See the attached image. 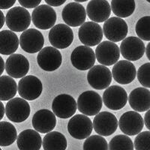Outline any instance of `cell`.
I'll list each match as a JSON object with an SVG mask.
<instances>
[{
  "mask_svg": "<svg viewBox=\"0 0 150 150\" xmlns=\"http://www.w3.org/2000/svg\"><path fill=\"white\" fill-rule=\"evenodd\" d=\"M32 17L23 7H14L8 11L5 17L6 26L12 32L21 33L27 30L30 26Z\"/></svg>",
  "mask_w": 150,
  "mask_h": 150,
  "instance_id": "obj_1",
  "label": "cell"
},
{
  "mask_svg": "<svg viewBox=\"0 0 150 150\" xmlns=\"http://www.w3.org/2000/svg\"><path fill=\"white\" fill-rule=\"evenodd\" d=\"M102 98L94 91H86L77 99V108L86 116H96L102 108Z\"/></svg>",
  "mask_w": 150,
  "mask_h": 150,
  "instance_id": "obj_2",
  "label": "cell"
},
{
  "mask_svg": "<svg viewBox=\"0 0 150 150\" xmlns=\"http://www.w3.org/2000/svg\"><path fill=\"white\" fill-rule=\"evenodd\" d=\"M93 123L88 116L77 114L72 116L68 124V131L72 137L83 140L90 137L93 130Z\"/></svg>",
  "mask_w": 150,
  "mask_h": 150,
  "instance_id": "obj_3",
  "label": "cell"
},
{
  "mask_svg": "<svg viewBox=\"0 0 150 150\" xmlns=\"http://www.w3.org/2000/svg\"><path fill=\"white\" fill-rule=\"evenodd\" d=\"M31 112L29 103L21 98H14L8 101L5 114L10 121L21 123L28 119Z\"/></svg>",
  "mask_w": 150,
  "mask_h": 150,
  "instance_id": "obj_4",
  "label": "cell"
},
{
  "mask_svg": "<svg viewBox=\"0 0 150 150\" xmlns=\"http://www.w3.org/2000/svg\"><path fill=\"white\" fill-rule=\"evenodd\" d=\"M104 35L110 41L119 42L126 38L128 27L126 22L120 17H110L103 26Z\"/></svg>",
  "mask_w": 150,
  "mask_h": 150,
  "instance_id": "obj_5",
  "label": "cell"
},
{
  "mask_svg": "<svg viewBox=\"0 0 150 150\" xmlns=\"http://www.w3.org/2000/svg\"><path fill=\"white\" fill-rule=\"evenodd\" d=\"M49 41L56 49H65L73 42L74 33L67 24L55 25L49 33Z\"/></svg>",
  "mask_w": 150,
  "mask_h": 150,
  "instance_id": "obj_6",
  "label": "cell"
},
{
  "mask_svg": "<svg viewBox=\"0 0 150 150\" xmlns=\"http://www.w3.org/2000/svg\"><path fill=\"white\" fill-rule=\"evenodd\" d=\"M56 13L48 5H41L33 10L32 21L36 28L43 30L52 29L56 22Z\"/></svg>",
  "mask_w": 150,
  "mask_h": 150,
  "instance_id": "obj_7",
  "label": "cell"
},
{
  "mask_svg": "<svg viewBox=\"0 0 150 150\" xmlns=\"http://www.w3.org/2000/svg\"><path fill=\"white\" fill-rule=\"evenodd\" d=\"M43 91L41 80L34 75H28L21 78L18 83V93L22 98L33 101L39 98Z\"/></svg>",
  "mask_w": 150,
  "mask_h": 150,
  "instance_id": "obj_8",
  "label": "cell"
},
{
  "mask_svg": "<svg viewBox=\"0 0 150 150\" xmlns=\"http://www.w3.org/2000/svg\"><path fill=\"white\" fill-rule=\"evenodd\" d=\"M96 59V53L93 50L85 45L75 48L71 55L72 65L80 71L91 69L95 65Z\"/></svg>",
  "mask_w": 150,
  "mask_h": 150,
  "instance_id": "obj_9",
  "label": "cell"
},
{
  "mask_svg": "<svg viewBox=\"0 0 150 150\" xmlns=\"http://www.w3.org/2000/svg\"><path fill=\"white\" fill-rule=\"evenodd\" d=\"M112 74L109 68L102 65H95L87 74L89 85L97 90L108 89L112 82Z\"/></svg>",
  "mask_w": 150,
  "mask_h": 150,
  "instance_id": "obj_10",
  "label": "cell"
},
{
  "mask_svg": "<svg viewBox=\"0 0 150 150\" xmlns=\"http://www.w3.org/2000/svg\"><path fill=\"white\" fill-rule=\"evenodd\" d=\"M104 31L101 26L96 22H86L78 31L79 39L85 46L94 47L101 44Z\"/></svg>",
  "mask_w": 150,
  "mask_h": 150,
  "instance_id": "obj_11",
  "label": "cell"
},
{
  "mask_svg": "<svg viewBox=\"0 0 150 150\" xmlns=\"http://www.w3.org/2000/svg\"><path fill=\"white\" fill-rule=\"evenodd\" d=\"M128 100L125 89L120 86H111L103 94V103L110 110H120L124 108Z\"/></svg>",
  "mask_w": 150,
  "mask_h": 150,
  "instance_id": "obj_12",
  "label": "cell"
},
{
  "mask_svg": "<svg viewBox=\"0 0 150 150\" xmlns=\"http://www.w3.org/2000/svg\"><path fill=\"white\" fill-rule=\"evenodd\" d=\"M120 49L114 42L105 41L99 44L96 50L98 62L104 66H110L117 63L120 57Z\"/></svg>",
  "mask_w": 150,
  "mask_h": 150,
  "instance_id": "obj_13",
  "label": "cell"
},
{
  "mask_svg": "<svg viewBox=\"0 0 150 150\" xmlns=\"http://www.w3.org/2000/svg\"><path fill=\"white\" fill-rule=\"evenodd\" d=\"M120 52L123 58L128 61H137L143 56L146 47L140 38L130 36L122 41Z\"/></svg>",
  "mask_w": 150,
  "mask_h": 150,
  "instance_id": "obj_14",
  "label": "cell"
},
{
  "mask_svg": "<svg viewBox=\"0 0 150 150\" xmlns=\"http://www.w3.org/2000/svg\"><path fill=\"white\" fill-rule=\"evenodd\" d=\"M38 64L45 71H53L62 65V56L59 50L53 47L43 48L37 56Z\"/></svg>",
  "mask_w": 150,
  "mask_h": 150,
  "instance_id": "obj_15",
  "label": "cell"
},
{
  "mask_svg": "<svg viewBox=\"0 0 150 150\" xmlns=\"http://www.w3.org/2000/svg\"><path fill=\"white\" fill-rule=\"evenodd\" d=\"M117 119L108 111L99 112L93 120V128L97 134L102 137H108L116 132L118 128Z\"/></svg>",
  "mask_w": 150,
  "mask_h": 150,
  "instance_id": "obj_16",
  "label": "cell"
},
{
  "mask_svg": "<svg viewBox=\"0 0 150 150\" xmlns=\"http://www.w3.org/2000/svg\"><path fill=\"white\" fill-rule=\"evenodd\" d=\"M144 120L141 115L136 111H128L121 116L119 121L120 130L125 135L134 136L143 130Z\"/></svg>",
  "mask_w": 150,
  "mask_h": 150,
  "instance_id": "obj_17",
  "label": "cell"
},
{
  "mask_svg": "<svg viewBox=\"0 0 150 150\" xmlns=\"http://www.w3.org/2000/svg\"><path fill=\"white\" fill-rule=\"evenodd\" d=\"M77 108L75 99L68 94H61L53 101L52 110L56 116L61 119H68L74 114Z\"/></svg>",
  "mask_w": 150,
  "mask_h": 150,
  "instance_id": "obj_18",
  "label": "cell"
},
{
  "mask_svg": "<svg viewBox=\"0 0 150 150\" xmlns=\"http://www.w3.org/2000/svg\"><path fill=\"white\" fill-rule=\"evenodd\" d=\"M45 45L42 33L35 29L24 31L20 37V45L24 51L29 53H39Z\"/></svg>",
  "mask_w": 150,
  "mask_h": 150,
  "instance_id": "obj_19",
  "label": "cell"
},
{
  "mask_svg": "<svg viewBox=\"0 0 150 150\" xmlns=\"http://www.w3.org/2000/svg\"><path fill=\"white\" fill-rule=\"evenodd\" d=\"M86 11L78 2H70L65 6L62 12L64 22L69 26L77 27L82 26L86 18Z\"/></svg>",
  "mask_w": 150,
  "mask_h": 150,
  "instance_id": "obj_20",
  "label": "cell"
},
{
  "mask_svg": "<svg viewBox=\"0 0 150 150\" xmlns=\"http://www.w3.org/2000/svg\"><path fill=\"white\" fill-rule=\"evenodd\" d=\"M5 70L13 78H23L29 72V62L23 55L14 53L6 60Z\"/></svg>",
  "mask_w": 150,
  "mask_h": 150,
  "instance_id": "obj_21",
  "label": "cell"
},
{
  "mask_svg": "<svg viewBox=\"0 0 150 150\" xmlns=\"http://www.w3.org/2000/svg\"><path fill=\"white\" fill-rule=\"evenodd\" d=\"M112 74L116 82L122 85H126L131 83L136 77V68L132 62L128 60H120L112 68Z\"/></svg>",
  "mask_w": 150,
  "mask_h": 150,
  "instance_id": "obj_22",
  "label": "cell"
},
{
  "mask_svg": "<svg viewBox=\"0 0 150 150\" xmlns=\"http://www.w3.org/2000/svg\"><path fill=\"white\" fill-rule=\"evenodd\" d=\"M33 126L35 131L42 134L51 132L56 125L54 112L47 109L39 110L33 117Z\"/></svg>",
  "mask_w": 150,
  "mask_h": 150,
  "instance_id": "obj_23",
  "label": "cell"
},
{
  "mask_svg": "<svg viewBox=\"0 0 150 150\" xmlns=\"http://www.w3.org/2000/svg\"><path fill=\"white\" fill-rule=\"evenodd\" d=\"M111 5L107 0H90L86 7V14L92 22L102 23L109 19Z\"/></svg>",
  "mask_w": 150,
  "mask_h": 150,
  "instance_id": "obj_24",
  "label": "cell"
},
{
  "mask_svg": "<svg viewBox=\"0 0 150 150\" xmlns=\"http://www.w3.org/2000/svg\"><path fill=\"white\" fill-rule=\"evenodd\" d=\"M128 103L136 112H143L150 109V91L145 87H138L131 92Z\"/></svg>",
  "mask_w": 150,
  "mask_h": 150,
  "instance_id": "obj_25",
  "label": "cell"
},
{
  "mask_svg": "<svg viewBox=\"0 0 150 150\" xmlns=\"http://www.w3.org/2000/svg\"><path fill=\"white\" fill-rule=\"evenodd\" d=\"M17 143L20 150H40L43 141L37 131L26 129L18 135Z\"/></svg>",
  "mask_w": 150,
  "mask_h": 150,
  "instance_id": "obj_26",
  "label": "cell"
},
{
  "mask_svg": "<svg viewBox=\"0 0 150 150\" xmlns=\"http://www.w3.org/2000/svg\"><path fill=\"white\" fill-rule=\"evenodd\" d=\"M20 40L17 35L11 30L0 32V53L2 55L14 54L18 49Z\"/></svg>",
  "mask_w": 150,
  "mask_h": 150,
  "instance_id": "obj_27",
  "label": "cell"
},
{
  "mask_svg": "<svg viewBox=\"0 0 150 150\" xmlns=\"http://www.w3.org/2000/svg\"><path fill=\"white\" fill-rule=\"evenodd\" d=\"M42 146L44 150H65L67 148V140L60 132L51 131L45 136Z\"/></svg>",
  "mask_w": 150,
  "mask_h": 150,
  "instance_id": "obj_28",
  "label": "cell"
},
{
  "mask_svg": "<svg viewBox=\"0 0 150 150\" xmlns=\"http://www.w3.org/2000/svg\"><path fill=\"white\" fill-rule=\"evenodd\" d=\"M136 4L134 0H112L111 9L113 14L120 18H125L134 12Z\"/></svg>",
  "mask_w": 150,
  "mask_h": 150,
  "instance_id": "obj_29",
  "label": "cell"
},
{
  "mask_svg": "<svg viewBox=\"0 0 150 150\" xmlns=\"http://www.w3.org/2000/svg\"><path fill=\"white\" fill-rule=\"evenodd\" d=\"M17 83L10 76L3 75L0 77V100L2 101H10L17 94Z\"/></svg>",
  "mask_w": 150,
  "mask_h": 150,
  "instance_id": "obj_30",
  "label": "cell"
},
{
  "mask_svg": "<svg viewBox=\"0 0 150 150\" xmlns=\"http://www.w3.org/2000/svg\"><path fill=\"white\" fill-rule=\"evenodd\" d=\"M17 140V133L15 127L8 122H0V146H8Z\"/></svg>",
  "mask_w": 150,
  "mask_h": 150,
  "instance_id": "obj_31",
  "label": "cell"
},
{
  "mask_svg": "<svg viewBox=\"0 0 150 150\" xmlns=\"http://www.w3.org/2000/svg\"><path fill=\"white\" fill-rule=\"evenodd\" d=\"M109 150H134V145L129 137L119 134L112 137L109 143Z\"/></svg>",
  "mask_w": 150,
  "mask_h": 150,
  "instance_id": "obj_32",
  "label": "cell"
},
{
  "mask_svg": "<svg viewBox=\"0 0 150 150\" xmlns=\"http://www.w3.org/2000/svg\"><path fill=\"white\" fill-rule=\"evenodd\" d=\"M108 142L101 135L89 137L83 143V150H108Z\"/></svg>",
  "mask_w": 150,
  "mask_h": 150,
  "instance_id": "obj_33",
  "label": "cell"
},
{
  "mask_svg": "<svg viewBox=\"0 0 150 150\" xmlns=\"http://www.w3.org/2000/svg\"><path fill=\"white\" fill-rule=\"evenodd\" d=\"M135 32L141 40L150 41V16H145L138 20L135 26Z\"/></svg>",
  "mask_w": 150,
  "mask_h": 150,
  "instance_id": "obj_34",
  "label": "cell"
},
{
  "mask_svg": "<svg viewBox=\"0 0 150 150\" xmlns=\"http://www.w3.org/2000/svg\"><path fill=\"white\" fill-rule=\"evenodd\" d=\"M136 150H150V131H143L137 134L134 139Z\"/></svg>",
  "mask_w": 150,
  "mask_h": 150,
  "instance_id": "obj_35",
  "label": "cell"
},
{
  "mask_svg": "<svg viewBox=\"0 0 150 150\" xmlns=\"http://www.w3.org/2000/svg\"><path fill=\"white\" fill-rule=\"evenodd\" d=\"M139 82L145 88H150V62L143 64L137 73Z\"/></svg>",
  "mask_w": 150,
  "mask_h": 150,
  "instance_id": "obj_36",
  "label": "cell"
},
{
  "mask_svg": "<svg viewBox=\"0 0 150 150\" xmlns=\"http://www.w3.org/2000/svg\"><path fill=\"white\" fill-rule=\"evenodd\" d=\"M42 0H18L19 3L25 8H35Z\"/></svg>",
  "mask_w": 150,
  "mask_h": 150,
  "instance_id": "obj_37",
  "label": "cell"
},
{
  "mask_svg": "<svg viewBox=\"0 0 150 150\" xmlns=\"http://www.w3.org/2000/svg\"><path fill=\"white\" fill-rule=\"evenodd\" d=\"M16 0H0V8L8 9L15 4Z\"/></svg>",
  "mask_w": 150,
  "mask_h": 150,
  "instance_id": "obj_38",
  "label": "cell"
},
{
  "mask_svg": "<svg viewBox=\"0 0 150 150\" xmlns=\"http://www.w3.org/2000/svg\"><path fill=\"white\" fill-rule=\"evenodd\" d=\"M45 1L48 5L53 7H59L66 2V0H45Z\"/></svg>",
  "mask_w": 150,
  "mask_h": 150,
  "instance_id": "obj_39",
  "label": "cell"
},
{
  "mask_svg": "<svg viewBox=\"0 0 150 150\" xmlns=\"http://www.w3.org/2000/svg\"><path fill=\"white\" fill-rule=\"evenodd\" d=\"M144 123L147 128L150 131V109L146 112L145 116H144Z\"/></svg>",
  "mask_w": 150,
  "mask_h": 150,
  "instance_id": "obj_40",
  "label": "cell"
},
{
  "mask_svg": "<svg viewBox=\"0 0 150 150\" xmlns=\"http://www.w3.org/2000/svg\"><path fill=\"white\" fill-rule=\"evenodd\" d=\"M0 107H1V110H0V111H1V114H0V120H2V118H3L4 115H5V107H4V105H3V104H2V101L0 102Z\"/></svg>",
  "mask_w": 150,
  "mask_h": 150,
  "instance_id": "obj_41",
  "label": "cell"
},
{
  "mask_svg": "<svg viewBox=\"0 0 150 150\" xmlns=\"http://www.w3.org/2000/svg\"><path fill=\"white\" fill-rule=\"evenodd\" d=\"M0 60H1V71H0V74H2L4 71V69L5 68V64L2 57H0Z\"/></svg>",
  "mask_w": 150,
  "mask_h": 150,
  "instance_id": "obj_42",
  "label": "cell"
},
{
  "mask_svg": "<svg viewBox=\"0 0 150 150\" xmlns=\"http://www.w3.org/2000/svg\"><path fill=\"white\" fill-rule=\"evenodd\" d=\"M0 14H1V25H0V28H2V26H4V24H5V16H4V14H3V13H2V11H0Z\"/></svg>",
  "mask_w": 150,
  "mask_h": 150,
  "instance_id": "obj_43",
  "label": "cell"
},
{
  "mask_svg": "<svg viewBox=\"0 0 150 150\" xmlns=\"http://www.w3.org/2000/svg\"><path fill=\"white\" fill-rule=\"evenodd\" d=\"M146 54L148 59L150 61V42L149 43L148 45L146 46Z\"/></svg>",
  "mask_w": 150,
  "mask_h": 150,
  "instance_id": "obj_44",
  "label": "cell"
},
{
  "mask_svg": "<svg viewBox=\"0 0 150 150\" xmlns=\"http://www.w3.org/2000/svg\"><path fill=\"white\" fill-rule=\"evenodd\" d=\"M75 2H87L88 0H74Z\"/></svg>",
  "mask_w": 150,
  "mask_h": 150,
  "instance_id": "obj_45",
  "label": "cell"
},
{
  "mask_svg": "<svg viewBox=\"0 0 150 150\" xmlns=\"http://www.w3.org/2000/svg\"><path fill=\"white\" fill-rule=\"evenodd\" d=\"M146 1H147V2H149V3H150V0H146Z\"/></svg>",
  "mask_w": 150,
  "mask_h": 150,
  "instance_id": "obj_46",
  "label": "cell"
},
{
  "mask_svg": "<svg viewBox=\"0 0 150 150\" xmlns=\"http://www.w3.org/2000/svg\"><path fill=\"white\" fill-rule=\"evenodd\" d=\"M0 150H2V149H0Z\"/></svg>",
  "mask_w": 150,
  "mask_h": 150,
  "instance_id": "obj_47",
  "label": "cell"
}]
</instances>
